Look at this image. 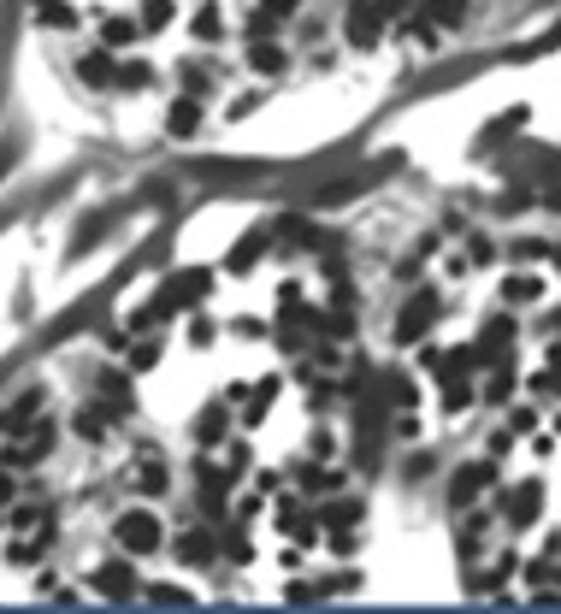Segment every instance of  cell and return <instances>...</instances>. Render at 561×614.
Segmentation results:
<instances>
[{"mask_svg":"<svg viewBox=\"0 0 561 614\" xmlns=\"http://www.w3.org/2000/svg\"><path fill=\"white\" fill-rule=\"evenodd\" d=\"M390 12H402V0H355V6H349V24H343L349 42H355V48H373Z\"/></svg>","mask_w":561,"mask_h":614,"instance_id":"obj_1","label":"cell"},{"mask_svg":"<svg viewBox=\"0 0 561 614\" xmlns=\"http://www.w3.org/2000/svg\"><path fill=\"white\" fill-rule=\"evenodd\" d=\"M119 544H125L130 555H154L166 544V532H160V520H154L148 508H125V514H119Z\"/></svg>","mask_w":561,"mask_h":614,"instance_id":"obj_2","label":"cell"},{"mask_svg":"<svg viewBox=\"0 0 561 614\" xmlns=\"http://www.w3.org/2000/svg\"><path fill=\"white\" fill-rule=\"evenodd\" d=\"M437 290H414V302L402 307V313H396V337H402V343H414V337H426V331H432V319H437Z\"/></svg>","mask_w":561,"mask_h":614,"instance_id":"obj_3","label":"cell"},{"mask_svg":"<svg viewBox=\"0 0 561 614\" xmlns=\"http://www.w3.org/2000/svg\"><path fill=\"white\" fill-rule=\"evenodd\" d=\"M491 485H497V467H491V461H467V467L455 473V485H449V502H455V508H473Z\"/></svg>","mask_w":561,"mask_h":614,"instance_id":"obj_4","label":"cell"},{"mask_svg":"<svg viewBox=\"0 0 561 614\" xmlns=\"http://www.w3.org/2000/svg\"><path fill=\"white\" fill-rule=\"evenodd\" d=\"M77 77H83L89 89H113V83H119V65L101 48V54H83V60H77Z\"/></svg>","mask_w":561,"mask_h":614,"instance_id":"obj_5","label":"cell"},{"mask_svg":"<svg viewBox=\"0 0 561 614\" xmlns=\"http://www.w3.org/2000/svg\"><path fill=\"white\" fill-rule=\"evenodd\" d=\"M538 502H544V485H538V479H526L520 491L508 496V520H514V526H532V520H538Z\"/></svg>","mask_w":561,"mask_h":614,"instance_id":"obj_6","label":"cell"},{"mask_svg":"<svg viewBox=\"0 0 561 614\" xmlns=\"http://www.w3.org/2000/svg\"><path fill=\"white\" fill-rule=\"evenodd\" d=\"M178 555H184L189 567H207V561H219V538H207V532H184V538H178Z\"/></svg>","mask_w":561,"mask_h":614,"instance_id":"obj_7","label":"cell"},{"mask_svg":"<svg viewBox=\"0 0 561 614\" xmlns=\"http://www.w3.org/2000/svg\"><path fill=\"white\" fill-rule=\"evenodd\" d=\"M195 124H201V107H195V95L172 101V113H166V130H172V136H195Z\"/></svg>","mask_w":561,"mask_h":614,"instance_id":"obj_8","label":"cell"},{"mask_svg":"<svg viewBox=\"0 0 561 614\" xmlns=\"http://www.w3.org/2000/svg\"><path fill=\"white\" fill-rule=\"evenodd\" d=\"M95 591H107V597H130V591H136V573H130V567H101V573H95Z\"/></svg>","mask_w":561,"mask_h":614,"instance_id":"obj_9","label":"cell"},{"mask_svg":"<svg viewBox=\"0 0 561 614\" xmlns=\"http://www.w3.org/2000/svg\"><path fill=\"white\" fill-rule=\"evenodd\" d=\"M136 485H142V491H166V467H160V455H154V449H142V455H136Z\"/></svg>","mask_w":561,"mask_h":614,"instance_id":"obj_10","label":"cell"},{"mask_svg":"<svg viewBox=\"0 0 561 614\" xmlns=\"http://www.w3.org/2000/svg\"><path fill=\"white\" fill-rule=\"evenodd\" d=\"M136 36H142L136 18H107V24H101V42H107V48H130Z\"/></svg>","mask_w":561,"mask_h":614,"instance_id":"obj_11","label":"cell"},{"mask_svg":"<svg viewBox=\"0 0 561 614\" xmlns=\"http://www.w3.org/2000/svg\"><path fill=\"white\" fill-rule=\"evenodd\" d=\"M361 520V502H331V508H319V526H331V532H349Z\"/></svg>","mask_w":561,"mask_h":614,"instance_id":"obj_12","label":"cell"},{"mask_svg":"<svg viewBox=\"0 0 561 614\" xmlns=\"http://www.w3.org/2000/svg\"><path fill=\"white\" fill-rule=\"evenodd\" d=\"M426 18H432L437 30H449V24L467 18V0H426Z\"/></svg>","mask_w":561,"mask_h":614,"instance_id":"obj_13","label":"cell"},{"mask_svg":"<svg viewBox=\"0 0 561 614\" xmlns=\"http://www.w3.org/2000/svg\"><path fill=\"white\" fill-rule=\"evenodd\" d=\"M36 24H48V30H65V24H77V12H71L65 0H36Z\"/></svg>","mask_w":561,"mask_h":614,"instance_id":"obj_14","label":"cell"},{"mask_svg":"<svg viewBox=\"0 0 561 614\" xmlns=\"http://www.w3.org/2000/svg\"><path fill=\"white\" fill-rule=\"evenodd\" d=\"M225 36V12L219 6H201L195 12V42H219Z\"/></svg>","mask_w":561,"mask_h":614,"instance_id":"obj_15","label":"cell"},{"mask_svg":"<svg viewBox=\"0 0 561 614\" xmlns=\"http://www.w3.org/2000/svg\"><path fill=\"white\" fill-rule=\"evenodd\" d=\"M48 443H54V431L42 426L36 437H30V443H18V449H12V467H30V461H42V455H48Z\"/></svg>","mask_w":561,"mask_h":614,"instance_id":"obj_16","label":"cell"},{"mask_svg":"<svg viewBox=\"0 0 561 614\" xmlns=\"http://www.w3.org/2000/svg\"><path fill=\"white\" fill-rule=\"evenodd\" d=\"M249 65H254V71H284V48H272V42H249Z\"/></svg>","mask_w":561,"mask_h":614,"instance_id":"obj_17","label":"cell"},{"mask_svg":"<svg viewBox=\"0 0 561 614\" xmlns=\"http://www.w3.org/2000/svg\"><path fill=\"white\" fill-rule=\"evenodd\" d=\"M172 24V0H142V30H166Z\"/></svg>","mask_w":561,"mask_h":614,"instance_id":"obj_18","label":"cell"},{"mask_svg":"<svg viewBox=\"0 0 561 614\" xmlns=\"http://www.w3.org/2000/svg\"><path fill=\"white\" fill-rule=\"evenodd\" d=\"M148 83H154V71H148V65H119V89H148Z\"/></svg>","mask_w":561,"mask_h":614,"instance_id":"obj_19","label":"cell"},{"mask_svg":"<svg viewBox=\"0 0 561 614\" xmlns=\"http://www.w3.org/2000/svg\"><path fill=\"white\" fill-rule=\"evenodd\" d=\"M532 296H538V278H532V272L508 278V302H532Z\"/></svg>","mask_w":561,"mask_h":614,"instance_id":"obj_20","label":"cell"},{"mask_svg":"<svg viewBox=\"0 0 561 614\" xmlns=\"http://www.w3.org/2000/svg\"><path fill=\"white\" fill-rule=\"evenodd\" d=\"M260 248H266V231H254L249 243H243V248H237V254H231V266H249L254 254H260Z\"/></svg>","mask_w":561,"mask_h":614,"instance_id":"obj_21","label":"cell"},{"mask_svg":"<svg viewBox=\"0 0 561 614\" xmlns=\"http://www.w3.org/2000/svg\"><path fill=\"white\" fill-rule=\"evenodd\" d=\"M77 431H83V437H107V426H101V414H95V408H89V414H77Z\"/></svg>","mask_w":561,"mask_h":614,"instance_id":"obj_22","label":"cell"},{"mask_svg":"<svg viewBox=\"0 0 561 614\" xmlns=\"http://www.w3.org/2000/svg\"><path fill=\"white\" fill-rule=\"evenodd\" d=\"M101 390H107V402H125V408H130V384H125V378H107Z\"/></svg>","mask_w":561,"mask_h":614,"instance_id":"obj_23","label":"cell"},{"mask_svg":"<svg viewBox=\"0 0 561 614\" xmlns=\"http://www.w3.org/2000/svg\"><path fill=\"white\" fill-rule=\"evenodd\" d=\"M296 6H302V0H260L266 18H284V12H296Z\"/></svg>","mask_w":561,"mask_h":614,"instance_id":"obj_24","label":"cell"},{"mask_svg":"<svg viewBox=\"0 0 561 614\" xmlns=\"http://www.w3.org/2000/svg\"><path fill=\"white\" fill-rule=\"evenodd\" d=\"M302 479H308V491H331L337 485V473H302Z\"/></svg>","mask_w":561,"mask_h":614,"instance_id":"obj_25","label":"cell"},{"mask_svg":"<svg viewBox=\"0 0 561 614\" xmlns=\"http://www.w3.org/2000/svg\"><path fill=\"white\" fill-rule=\"evenodd\" d=\"M12 160H18V154H12V148H0V172H6V166H12Z\"/></svg>","mask_w":561,"mask_h":614,"instance_id":"obj_26","label":"cell"}]
</instances>
